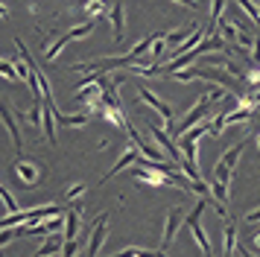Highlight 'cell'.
Masks as SVG:
<instances>
[{
    "label": "cell",
    "mask_w": 260,
    "mask_h": 257,
    "mask_svg": "<svg viewBox=\"0 0 260 257\" xmlns=\"http://www.w3.org/2000/svg\"><path fill=\"white\" fill-rule=\"evenodd\" d=\"M9 175L18 187H38L44 181V167L38 161H29V158H15V164L9 167Z\"/></svg>",
    "instance_id": "obj_1"
},
{
    "label": "cell",
    "mask_w": 260,
    "mask_h": 257,
    "mask_svg": "<svg viewBox=\"0 0 260 257\" xmlns=\"http://www.w3.org/2000/svg\"><path fill=\"white\" fill-rule=\"evenodd\" d=\"M248 140H237L231 149L222 152V158L216 161V167H213V181H219V184H231V175H234L237 164H240V155H243V149H246Z\"/></svg>",
    "instance_id": "obj_2"
},
{
    "label": "cell",
    "mask_w": 260,
    "mask_h": 257,
    "mask_svg": "<svg viewBox=\"0 0 260 257\" xmlns=\"http://www.w3.org/2000/svg\"><path fill=\"white\" fill-rule=\"evenodd\" d=\"M208 205H211L208 199H199V202L193 205V210L184 216V225H187L190 234L196 237V243H199V248H202V254L205 257H211V240H208V234H205V228H202V213H205Z\"/></svg>",
    "instance_id": "obj_3"
},
{
    "label": "cell",
    "mask_w": 260,
    "mask_h": 257,
    "mask_svg": "<svg viewBox=\"0 0 260 257\" xmlns=\"http://www.w3.org/2000/svg\"><path fill=\"white\" fill-rule=\"evenodd\" d=\"M138 97H141V103H146L149 108H155V114L161 117V123H164V128H167V135H173L176 132V111L170 108V105L161 100V97H155L146 85H138Z\"/></svg>",
    "instance_id": "obj_4"
},
{
    "label": "cell",
    "mask_w": 260,
    "mask_h": 257,
    "mask_svg": "<svg viewBox=\"0 0 260 257\" xmlns=\"http://www.w3.org/2000/svg\"><path fill=\"white\" fill-rule=\"evenodd\" d=\"M181 225H184V213H181V208H170L167 210V216H164V234H161V248H158V251H164L167 254V248L173 245V240H176V234H178Z\"/></svg>",
    "instance_id": "obj_5"
},
{
    "label": "cell",
    "mask_w": 260,
    "mask_h": 257,
    "mask_svg": "<svg viewBox=\"0 0 260 257\" xmlns=\"http://www.w3.org/2000/svg\"><path fill=\"white\" fill-rule=\"evenodd\" d=\"M106 234H108V213H100L91 225V237H88V248H85V257H96L100 248L106 243Z\"/></svg>",
    "instance_id": "obj_6"
},
{
    "label": "cell",
    "mask_w": 260,
    "mask_h": 257,
    "mask_svg": "<svg viewBox=\"0 0 260 257\" xmlns=\"http://www.w3.org/2000/svg\"><path fill=\"white\" fill-rule=\"evenodd\" d=\"M0 120H3V126L9 128V135H12L15 155H21V149H24V135H21L18 123H15V114H12V105L9 103H0Z\"/></svg>",
    "instance_id": "obj_7"
},
{
    "label": "cell",
    "mask_w": 260,
    "mask_h": 257,
    "mask_svg": "<svg viewBox=\"0 0 260 257\" xmlns=\"http://www.w3.org/2000/svg\"><path fill=\"white\" fill-rule=\"evenodd\" d=\"M126 6L123 3H111L108 6V12H106V18L111 21V35H114V41H126Z\"/></svg>",
    "instance_id": "obj_8"
},
{
    "label": "cell",
    "mask_w": 260,
    "mask_h": 257,
    "mask_svg": "<svg viewBox=\"0 0 260 257\" xmlns=\"http://www.w3.org/2000/svg\"><path fill=\"white\" fill-rule=\"evenodd\" d=\"M141 158H143V155L138 152V146H135V143H132V146H126V149H123V155H120L117 161H114V167H111V170L106 173V178H103V181L114 178L117 173H123V170H126V167H132V164H138Z\"/></svg>",
    "instance_id": "obj_9"
},
{
    "label": "cell",
    "mask_w": 260,
    "mask_h": 257,
    "mask_svg": "<svg viewBox=\"0 0 260 257\" xmlns=\"http://www.w3.org/2000/svg\"><path fill=\"white\" fill-rule=\"evenodd\" d=\"M91 117H94L91 108H85V111H73V114H68V111H56V123H59L61 128H82Z\"/></svg>",
    "instance_id": "obj_10"
},
{
    "label": "cell",
    "mask_w": 260,
    "mask_h": 257,
    "mask_svg": "<svg viewBox=\"0 0 260 257\" xmlns=\"http://www.w3.org/2000/svg\"><path fill=\"white\" fill-rule=\"evenodd\" d=\"M79 219H82L79 208H68V210H64V231H61L64 243H71V240H79Z\"/></svg>",
    "instance_id": "obj_11"
},
{
    "label": "cell",
    "mask_w": 260,
    "mask_h": 257,
    "mask_svg": "<svg viewBox=\"0 0 260 257\" xmlns=\"http://www.w3.org/2000/svg\"><path fill=\"white\" fill-rule=\"evenodd\" d=\"M237 222L231 219V216H228V219H225V228H222V254L225 257H231L237 251Z\"/></svg>",
    "instance_id": "obj_12"
},
{
    "label": "cell",
    "mask_w": 260,
    "mask_h": 257,
    "mask_svg": "<svg viewBox=\"0 0 260 257\" xmlns=\"http://www.w3.org/2000/svg\"><path fill=\"white\" fill-rule=\"evenodd\" d=\"M199 29V23H190V26H181V29H170V33H164V44H184L190 35Z\"/></svg>",
    "instance_id": "obj_13"
},
{
    "label": "cell",
    "mask_w": 260,
    "mask_h": 257,
    "mask_svg": "<svg viewBox=\"0 0 260 257\" xmlns=\"http://www.w3.org/2000/svg\"><path fill=\"white\" fill-rule=\"evenodd\" d=\"M108 257H167L164 251H155V248H141V245H129V248H120Z\"/></svg>",
    "instance_id": "obj_14"
},
{
    "label": "cell",
    "mask_w": 260,
    "mask_h": 257,
    "mask_svg": "<svg viewBox=\"0 0 260 257\" xmlns=\"http://www.w3.org/2000/svg\"><path fill=\"white\" fill-rule=\"evenodd\" d=\"M61 245H64V237L61 234H53L47 243L36 251V257H56V254H61Z\"/></svg>",
    "instance_id": "obj_15"
},
{
    "label": "cell",
    "mask_w": 260,
    "mask_h": 257,
    "mask_svg": "<svg viewBox=\"0 0 260 257\" xmlns=\"http://www.w3.org/2000/svg\"><path fill=\"white\" fill-rule=\"evenodd\" d=\"M91 33H94V21H88V18H85L82 23H73V26H71L64 35L73 41V38H85V35H91Z\"/></svg>",
    "instance_id": "obj_16"
},
{
    "label": "cell",
    "mask_w": 260,
    "mask_h": 257,
    "mask_svg": "<svg viewBox=\"0 0 260 257\" xmlns=\"http://www.w3.org/2000/svg\"><path fill=\"white\" fill-rule=\"evenodd\" d=\"M68 41H71L68 35H59V38H56V41H53V44H50L47 50H44V61H53V58H56V56L61 53V50L68 47Z\"/></svg>",
    "instance_id": "obj_17"
},
{
    "label": "cell",
    "mask_w": 260,
    "mask_h": 257,
    "mask_svg": "<svg viewBox=\"0 0 260 257\" xmlns=\"http://www.w3.org/2000/svg\"><path fill=\"white\" fill-rule=\"evenodd\" d=\"M82 12L88 15V21H96V15L100 12H108V6L100 3V0H88V3H82Z\"/></svg>",
    "instance_id": "obj_18"
},
{
    "label": "cell",
    "mask_w": 260,
    "mask_h": 257,
    "mask_svg": "<svg viewBox=\"0 0 260 257\" xmlns=\"http://www.w3.org/2000/svg\"><path fill=\"white\" fill-rule=\"evenodd\" d=\"M0 202L6 205V213H18V210H21L18 199H15V196H12V193H9V190H6L3 184H0Z\"/></svg>",
    "instance_id": "obj_19"
},
{
    "label": "cell",
    "mask_w": 260,
    "mask_h": 257,
    "mask_svg": "<svg viewBox=\"0 0 260 257\" xmlns=\"http://www.w3.org/2000/svg\"><path fill=\"white\" fill-rule=\"evenodd\" d=\"M41 111H44V103H32V108L26 111V123L32 128H41Z\"/></svg>",
    "instance_id": "obj_20"
},
{
    "label": "cell",
    "mask_w": 260,
    "mask_h": 257,
    "mask_svg": "<svg viewBox=\"0 0 260 257\" xmlns=\"http://www.w3.org/2000/svg\"><path fill=\"white\" fill-rule=\"evenodd\" d=\"M85 193H88V190H85V184L73 181V184L68 187V190H64V199H61V202H68V205H71V202H76V199H82Z\"/></svg>",
    "instance_id": "obj_21"
},
{
    "label": "cell",
    "mask_w": 260,
    "mask_h": 257,
    "mask_svg": "<svg viewBox=\"0 0 260 257\" xmlns=\"http://www.w3.org/2000/svg\"><path fill=\"white\" fill-rule=\"evenodd\" d=\"M170 79H176V82H193V79H199V68L176 70V73H170Z\"/></svg>",
    "instance_id": "obj_22"
},
{
    "label": "cell",
    "mask_w": 260,
    "mask_h": 257,
    "mask_svg": "<svg viewBox=\"0 0 260 257\" xmlns=\"http://www.w3.org/2000/svg\"><path fill=\"white\" fill-rule=\"evenodd\" d=\"M0 76H3V79H9V82L18 79V73H15V68H12V61H9V58H0Z\"/></svg>",
    "instance_id": "obj_23"
},
{
    "label": "cell",
    "mask_w": 260,
    "mask_h": 257,
    "mask_svg": "<svg viewBox=\"0 0 260 257\" xmlns=\"http://www.w3.org/2000/svg\"><path fill=\"white\" fill-rule=\"evenodd\" d=\"M76 251H79V240H71V243L61 245V254L59 257H76Z\"/></svg>",
    "instance_id": "obj_24"
},
{
    "label": "cell",
    "mask_w": 260,
    "mask_h": 257,
    "mask_svg": "<svg viewBox=\"0 0 260 257\" xmlns=\"http://www.w3.org/2000/svg\"><path fill=\"white\" fill-rule=\"evenodd\" d=\"M251 65L260 68V35L254 38V44H251Z\"/></svg>",
    "instance_id": "obj_25"
},
{
    "label": "cell",
    "mask_w": 260,
    "mask_h": 257,
    "mask_svg": "<svg viewBox=\"0 0 260 257\" xmlns=\"http://www.w3.org/2000/svg\"><path fill=\"white\" fill-rule=\"evenodd\" d=\"M246 222H248V225H260V208L248 210V213H246Z\"/></svg>",
    "instance_id": "obj_26"
},
{
    "label": "cell",
    "mask_w": 260,
    "mask_h": 257,
    "mask_svg": "<svg viewBox=\"0 0 260 257\" xmlns=\"http://www.w3.org/2000/svg\"><path fill=\"white\" fill-rule=\"evenodd\" d=\"M0 21H9V6L6 3H0Z\"/></svg>",
    "instance_id": "obj_27"
},
{
    "label": "cell",
    "mask_w": 260,
    "mask_h": 257,
    "mask_svg": "<svg viewBox=\"0 0 260 257\" xmlns=\"http://www.w3.org/2000/svg\"><path fill=\"white\" fill-rule=\"evenodd\" d=\"M237 251H240V257H257V254H251L246 245H237Z\"/></svg>",
    "instance_id": "obj_28"
},
{
    "label": "cell",
    "mask_w": 260,
    "mask_h": 257,
    "mask_svg": "<svg viewBox=\"0 0 260 257\" xmlns=\"http://www.w3.org/2000/svg\"><path fill=\"white\" fill-rule=\"evenodd\" d=\"M251 243H254V248H260V231L254 234V237H251Z\"/></svg>",
    "instance_id": "obj_29"
},
{
    "label": "cell",
    "mask_w": 260,
    "mask_h": 257,
    "mask_svg": "<svg viewBox=\"0 0 260 257\" xmlns=\"http://www.w3.org/2000/svg\"><path fill=\"white\" fill-rule=\"evenodd\" d=\"M257 149H260V132H257Z\"/></svg>",
    "instance_id": "obj_30"
}]
</instances>
